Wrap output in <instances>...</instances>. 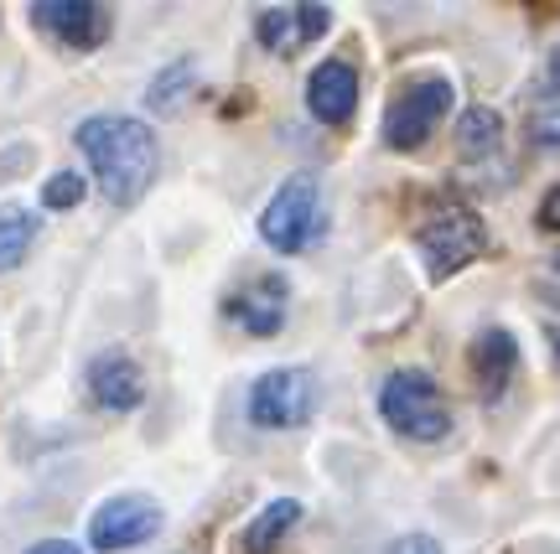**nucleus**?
<instances>
[{
    "label": "nucleus",
    "mask_w": 560,
    "mask_h": 554,
    "mask_svg": "<svg viewBox=\"0 0 560 554\" xmlns=\"http://www.w3.org/2000/svg\"><path fill=\"white\" fill-rule=\"evenodd\" d=\"M79 151L89 156L100 192L115 208L145 198V187L156 181V135L130 115H89L79 125Z\"/></svg>",
    "instance_id": "nucleus-1"
},
{
    "label": "nucleus",
    "mask_w": 560,
    "mask_h": 554,
    "mask_svg": "<svg viewBox=\"0 0 560 554\" xmlns=\"http://www.w3.org/2000/svg\"><path fill=\"white\" fill-rule=\"evenodd\" d=\"M416 249L425 255V270L436 280H446L457 270H467L488 249V228H482V219L467 202H452V198L431 202L416 223Z\"/></svg>",
    "instance_id": "nucleus-2"
},
{
    "label": "nucleus",
    "mask_w": 560,
    "mask_h": 554,
    "mask_svg": "<svg viewBox=\"0 0 560 554\" xmlns=\"http://www.w3.org/2000/svg\"><path fill=\"white\" fill-rule=\"evenodd\" d=\"M380 415L389 420L405 440H441L452 431V410H446L436 378L425 374V368L389 374V384L380 389Z\"/></svg>",
    "instance_id": "nucleus-3"
},
{
    "label": "nucleus",
    "mask_w": 560,
    "mask_h": 554,
    "mask_svg": "<svg viewBox=\"0 0 560 554\" xmlns=\"http://www.w3.org/2000/svg\"><path fill=\"white\" fill-rule=\"evenodd\" d=\"M322 234V187L312 172H296L276 187V198L265 202L260 219V238L280 255H301L312 249Z\"/></svg>",
    "instance_id": "nucleus-4"
},
{
    "label": "nucleus",
    "mask_w": 560,
    "mask_h": 554,
    "mask_svg": "<svg viewBox=\"0 0 560 554\" xmlns=\"http://www.w3.org/2000/svg\"><path fill=\"white\" fill-rule=\"evenodd\" d=\"M452 79L446 73H420L395 94V104L384 109V145L389 151H420L436 135V125L452 109Z\"/></svg>",
    "instance_id": "nucleus-5"
},
{
    "label": "nucleus",
    "mask_w": 560,
    "mask_h": 554,
    "mask_svg": "<svg viewBox=\"0 0 560 554\" xmlns=\"http://www.w3.org/2000/svg\"><path fill=\"white\" fill-rule=\"evenodd\" d=\"M317 415V374L312 368H270L249 389V420L260 431H296Z\"/></svg>",
    "instance_id": "nucleus-6"
},
{
    "label": "nucleus",
    "mask_w": 560,
    "mask_h": 554,
    "mask_svg": "<svg viewBox=\"0 0 560 554\" xmlns=\"http://www.w3.org/2000/svg\"><path fill=\"white\" fill-rule=\"evenodd\" d=\"M161 523H166V514H161L151 497L120 493V497H109V503L94 508V518H89V544L104 550V554L136 550V544H145V539L161 534Z\"/></svg>",
    "instance_id": "nucleus-7"
},
{
    "label": "nucleus",
    "mask_w": 560,
    "mask_h": 554,
    "mask_svg": "<svg viewBox=\"0 0 560 554\" xmlns=\"http://www.w3.org/2000/svg\"><path fill=\"white\" fill-rule=\"evenodd\" d=\"M32 21H37L47 37H58L62 47H73V52H94L115 32L109 5H94V0H37Z\"/></svg>",
    "instance_id": "nucleus-8"
},
{
    "label": "nucleus",
    "mask_w": 560,
    "mask_h": 554,
    "mask_svg": "<svg viewBox=\"0 0 560 554\" xmlns=\"http://www.w3.org/2000/svg\"><path fill=\"white\" fill-rule=\"evenodd\" d=\"M83 384H89V399H94L100 410H109V415H125V410H136L140 399H145V374H140L136 357L120 353V347H109V353L94 357Z\"/></svg>",
    "instance_id": "nucleus-9"
},
{
    "label": "nucleus",
    "mask_w": 560,
    "mask_h": 554,
    "mask_svg": "<svg viewBox=\"0 0 560 554\" xmlns=\"http://www.w3.org/2000/svg\"><path fill=\"white\" fill-rule=\"evenodd\" d=\"M332 26V11L327 5H270L255 16V37L270 47V52H296L306 42H317L322 32Z\"/></svg>",
    "instance_id": "nucleus-10"
},
{
    "label": "nucleus",
    "mask_w": 560,
    "mask_h": 554,
    "mask_svg": "<svg viewBox=\"0 0 560 554\" xmlns=\"http://www.w3.org/2000/svg\"><path fill=\"white\" fill-rule=\"evenodd\" d=\"M285 296H291L285 275H255L249 285H240V291L229 296V317L240 321L244 332L276 337L280 327H285Z\"/></svg>",
    "instance_id": "nucleus-11"
},
{
    "label": "nucleus",
    "mask_w": 560,
    "mask_h": 554,
    "mask_svg": "<svg viewBox=\"0 0 560 554\" xmlns=\"http://www.w3.org/2000/svg\"><path fill=\"white\" fill-rule=\"evenodd\" d=\"M306 104H312V115L322 119V125H348L353 119V109H359V73L348 68L342 58H327L312 73V83H306Z\"/></svg>",
    "instance_id": "nucleus-12"
},
{
    "label": "nucleus",
    "mask_w": 560,
    "mask_h": 554,
    "mask_svg": "<svg viewBox=\"0 0 560 554\" xmlns=\"http://www.w3.org/2000/svg\"><path fill=\"white\" fill-rule=\"evenodd\" d=\"M514 368H520V342L503 332V327H488V332L472 342V378H478L482 399H503Z\"/></svg>",
    "instance_id": "nucleus-13"
},
{
    "label": "nucleus",
    "mask_w": 560,
    "mask_h": 554,
    "mask_svg": "<svg viewBox=\"0 0 560 554\" xmlns=\"http://www.w3.org/2000/svg\"><path fill=\"white\" fill-rule=\"evenodd\" d=\"M296 523H301V503H296V497H276V503H265L260 514L240 529V554H270L280 539L296 529Z\"/></svg>",
    "instance_id": "nucleus-14"
},
{
    "label": "nucleus",
    "mask_w": 560,
    "mask_h": 554,
    "mask_svg": "<svg viewBox=\"0 0 560 554\" xmlns=\"http://www.w3.org/2000/svg\"><path fill=\"white\" fill-rule=\"evenodd\" d=\"M32 244H37V219L26 208H16V202H5L0 208V275H11Z\"/></svg>",
    "instance_id": "nucleus-15"
},
{
    "label": "nucleus",
    "mask_w": 560,
    "mask_h": 554,
    "mask_svg": "<svg viewBox=\"0 0 560 554\" xmlns=\"http://www.w3.org/2000/svg\"><path fill=\"white\" fill-rule=\"evenodd\" d=\"M503 140V119L499 109H488V104H478V109H467L457 125V151L462 156H493Z\"/></svg>",
    "instance_id": "nucleus-16"
},
{
    "label": "nucleus",
    "mask_w": 560,
    "mask_h": 554,
    "mask_svg": "<svg viewBox=\"0 0 560 554\" xmlns=\"http://www.w3.org/2000/svg\"><path fill=\"white\" fill-rule=\"evenodd\" d=\"M192 79H198V68H192V58H177L166 62L156 79H151V94H145V104L156 109V115H177L182 104H187V89H192Z\"/></svg>",
    "instance_id": "nucleus-17"
},
{
    "label": "nucleus",
    "mask_w": 560,
    "mask_h": 554,
    "mask_svg": "<svg viewBox=\"0 0 560 554\" xmlns=\"http://www.w3.org/2000/svg\"><path fill=\"white\" fill-rule=\"evenodd\" d=\"M83 177L79 172H58V177H47V187H42V208H52V213H62V208H79L83 202Z\"/></svg>",
    "instance_id": "nucleus-18"
},
{
    "label": "nucleus",
    "mask_w": 560,
    "mask_h": 554,
    "mask_svg": "<svg viewBox=\"0 0 560 554\" xmlns=\"http://www.w3.org/2000/svg\"><path fill=\"white\" fill-rule=\"evenodd\" d=\"M529 140L545 145V151H560V109H540V115H529Z\"/></svg>",
    "instance_id": "nucleus-19"
},
{
    "label": "nucleus",
    "mask_w": 560,
    "mask_h": 554,
    "mask_svg": "<svg viewBox=\"0 0 560 554\" xmlns=\"http://www.w3.org/2000/svg\"><path fill=\"white\" fill-rule=\"evenodd\" d=\"M384 554H441L436 550V539H425V534H405V539H395Z\"/></svg>",
    "instance_id": "nucleus-20"
},
{
    "label": "nucleus",
    "mask_w": 560,
    "mask_h": 554,
    "mask_svg": "<svg viewBox=\"0 0 560 554\" xmlns=\"http://www.w3.org/2000/svg\"><path fill=\"white\" fill-rule=\"evenodd\" d=\"M26 554H83L73 539H42V544H32Z\"/></svg>",
    "instance_id": "nucleus-21"
},
{
    "label": "nucleus",
    "mask_w": 560,
    "mask_h": 554,
    "mask_svg": "<svg viewBox=\"0 0 560 554\" xmlns=\"http://www.w3.org/2000/svg\"><path fill=\"white\" fill-rule=\"evenodd\" d=\"M540 223H545V228H556V234H560V187H556V192H550V198L540 202Z\"/></svg>",
    "instance_id": "nucleus-22"
},
{
    "label": "nucleus",
    "mask_w": 560,
    "mask_h": 554,
    "mask_svg": "<svg viewBox=\"0 0 560 554\" xmlns=\"http://www.w3.org/2000/svg\"><path fill=\"white\" fill-rule=\"evenodd\" d=\"M540 89H545V99H556V94H560V47L550 52V68H545V83H540Z\"/></svg>",
    "instance_id": "nucleus-23"
},
{
    "label": "nucleus",
    "mask_w": 560,
    "mask_h": 554,
    "mask_svg": "<svg viewBox=\"0 0 560 554\" xmlns=\"http://www.w3.org/2000/svg\"><path fill=\"white\" fill-rule=\"evenodd\" d=\"M550 342H556V363H560V332H550Z\"/></svg>",
    "instance_id": "nucleus-24"
}]
</instances>
